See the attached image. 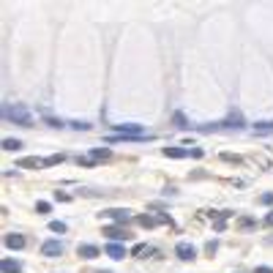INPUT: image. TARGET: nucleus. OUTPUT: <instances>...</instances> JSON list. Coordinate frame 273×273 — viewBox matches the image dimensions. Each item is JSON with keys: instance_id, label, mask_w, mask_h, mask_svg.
<instances>
[{"instance_id": "1", "label": "nucleus", "mask_w": 273, "mask_h": 273, "mask_svg": "<svg viewBox=\"0 0 273 273\" xmlns=\"http://www.w3.org/2000/svg\"><path fill=\"white\" fill-rule=\"evenodd\" d=\"M6 117L14 123H22V126H33V117H30V112H27L22 104H17V107H6Z\"/></svg>"}, {"instance_id": "2", "label": "nucleus", "mask_w": 273, "mask_h": 273, "mask_svg": "<svg viewBox=\"0 0 273 273\" xmlns=\"http://www.w3.org/2000/svg\"><path fill=\"white\" fill-rule=\"evenodd\" d=\"M101 216H104V218H112L115 224H126V221L131 218V213L126 211V208H109V211L101 213Z\"/></svg>"}, {"instance_id": "3", "label": "nucleus", "mask_w": 273, "mask_h": 273, "mask_svg": "<svg viewBox=\"0 0 273 273\" xmlns=\"http://www.w3.org/2000/svg\"><path fill=\"white\" fill-rule=\"evenodd\" d=\"M41 254H44V257H60L63 254V243L60 240H44V243H41Z\"/></svg>"}, {"instance_id": "4", "label": "nucleus", "mask_w": 273, "mask_h": 273, "mask_svg": "<svg viewBox=\"0 0 273 273\" xmlns=\"http://www.w3.org/2000/svg\"><path fill=\"white\" fill-rule=\"evenodd\" d=\"M104 235H107L112 243H117V240H129V230H123V227H104Z\"/></svg>"}, {"instance_id": "5", "label": "nucleus", "mask_w": 273, "mask_h": 273, "mask_svg": "<svg viewBox=\"0 0 273 273\" xmlns=\"http://www.w3.org/2000/svg\"><path fill=\"white\" fill-rule=\"evenodd\" d=\"M175 254H177L180 259H183V262H189V259L197 257V249H194L191 243H186V240H183V243H177V246H175Z\"/></svg>"}, {"instance_id": "6", "label": "nucleus", "mask_w": 273, "mask_h": 273, "mask_svg": "<svg viewBox=\"0 0 273 273\" xmlns=\"http://www.w3.org/2000/svg\"><path fill=\"white\" fill-rule=\"evenodd\" d=\"M77 254H79L82 259H96L98 257V246H93V243H79V249H77Z\"/></svg>"}, {"instance_id": "7", "label": "nucleus", "mask_w": 273, "mask_h": 273, "mask_svg": "<svg viewBox=\"0 0 273 273\" xmlns=\"http://www.w3.org/2000/svg\"><path fill=\"white\" fill-rule=\"evenodd\" d=\"M170 218L161 216V218H153V216H136V224L145 227V230H150V227H156V224H167Z\"/></svg>"}, {"instance_id": "8", "label": "nucleus", "mask_w": 273, "mask_h": 273, "mask_svg": "<svg viewBox=\"0 0 273 273\" xmlns=\"http://www.w3.org/2000/svg\"><path fill=\"white\" fill-rule=\"evenodd\" d=\"M112 129H115L117 134H142V126H139V123H117Z\"/></svg>"}, {"instance_id": "9", "label": "nucleus", "mask_w": 273, "mask_h": 273, "mask_svg": "<svg viewBox=\"0 0 273 273\" xmlns=\"http://www.w3.org/2000/svg\"><path fill=\"white\" fill-rule=\"evenodd\" d=\"M6 246H8V249H17V252H20V249H25V235L8 232V235H6Z\"/></svg>"}, {"instance_id": "10", "label": "nucleus", "mask_w": 273, "mask_h": 273, "mask_svg": "<svg viewBox=\"0 0 273 273\" xmlns=\"http://www.w3.org/2000/svg\"><path fill=\"white\" fill-rule=\"evenodd\" d=\"M0 271L3 273H22V262L20 259H3V262H0Z\"/></svg>"}, {"instance_id": "11", "label": "nucleus", "mask_w": 273, "mask_h": 273, "mask_svg": "<svg viewBox=\"0 0 273 273\" xmlns=\"http://www.w3.org/2000/svg\"><path fill=\"white\" fill-rule=\"evenodd\" d=\"M39 167H44V161H41V158H20V161H17V170H39Z\"/></svg>"}, {"instance_id": "12", "label": "nucleus", "mask_w": 273, "mask_h": 273, "mask_svg": "<svg viewBox=\"0 0 273 273\" xmlns=\"http://www.w3.org/2000/svg\"><path fill=\"white\" fill-rule=\"evenodd\" d=\"M164 156H167V158H186V156H191V150H183V148H164Z\"/></svg>"}, {"instance_id": "13", "label": "nucleus", "mask_w": 273, "mask_h": 273, "mask_svg": "<svg viewBox=\"0 0 273 273\" xmlns=\"http://www.w3.org/2000/svg\"><path fill=\"white\" fill-rule=\"evenodd\" d=\"M107 254H109L112 259H123V257H126V249H123L120 243H109V246H107Z\"/></svg>"}, {"instance_id": "14", "label": "nucleus", "mask_w": 273, "mask_h": 273, "mask_svg": "<svg viewBox=\"0 0 273 273\" xmlns=\"http://www.w3.org/2000/svg\"><path fill=\"white\" fill-rule=\"evenodd\" d=\"M112 153H109V148H93L90 150V158L93 161H104V158H109Z\"/></svg>"}, {"instance_id": "15", "label": "nucleus", "mask_w": 273, "mask_h": 273, "mask_svg": "<svg viewBox=\"0 0 273 273\" xmlns=\"http://www.w3.org/2000/svg\"><path fill=\"white\" fill-rule=\"evenodd\" d=\"M227 216H232V213H230V211L218 213V218H216V221H213V227H216V232H221V230H224V227H227Z\"/></svg>"}, {"instance_id": "16", "label": "nucleus", "mask_w": 273, "mask_h": 273, "mask_svg": "<svg viewBox=\"0 0 273 273\" xmlns=\"http://www.w3.org/2000/svg\"><path fill=\"white\" fill-rule=\"evenodd\" d=\"M153 249H150L148 243H139V246H134V252H131V257H145V254H150Z\"/></svg>"}, {"instance_id": "17", "label": "nucleus", "mask_w": 273, "mask_h": 273, "mask_svg": "<svg viewBox=\"0 0 273 273\" xmlns=\"http://www.w3.org/2000/svg\"><path fill=\"white\" fill-rule=\"evenodd\" d=\"M20 148H22L20 139H11V136H8V139H3V150H20Z\"/></svg>"}, {"instance_id": "18", "label": "nucleus", "mask_w": 273, "mask_h": 273, "mask_svg": "<svg viewBox=\"0 0 273 273\" xmlns=\"http://www.w3.org/2000/svg\"><path fill=\"white\" fill-rule=\"evenodd\" d=\"M63 158H66L63 153H55V156H47V158H44V167H55V164H60Z\"/></svg>"}, {"instance_id": "19", "label": "nucleus", "mask_w": 273, "mask_h": 273, "mask_svg": "<svg viewBox=\"0 0 273 273\" xmlns=\"http://www.w3.org/2000/svg\"><path fill=\"white\" fill-rule=\"evenodd\" d=\"M49 230H52V232H60V235H63L68 227H66V221H49Z\"/></svg>"}, {"instance_id": "20", "label": "nucleus", "mask_w": 273, "mask_h": 273, "mask_svg": "<svg viewBox=\"0 0 273 273\" xmlns=\"http://www.w3.org/2000/svg\"><path fill=\"white\" fill-rule=\"evenodd\" d=\"M254 129H257V131H273V120H259Z\"/></svg>"}, {"instance_id": "21", "label": "nucleus", "mask_w": 273, "mask_h": 273, "mask_svg": "<svg viewBox=\"0 0 273 273\" xmlns=\"http://www.w3.org/2000/svg\"><path fill=\"white\" fill-rule=\"evenodd\" d=\"M44 123L52 126V129H63V120H58V117H44Z\"/></svg>"}, {"instance_id": "22", "label": "nucleus", "mask_w": 273, "mask_h": 273, "mask_svg": "<svg viewBox=\"0 0 273 273\" xmlns=\"http://www.w3.org/2000/svg\"><path fill=\"white\" fill-rule=\"evenodd\" d=\"M175 123H177V129H189V126H186V117L180 115V112L175 115Z\"/></svg>"}, {"instance_id": "23", "label": "nucleus", "mask_w": 273, "mask_h": 273, "mask_svg": "<svg viewBox=\"0 0 273 273\" xmlns=\"http://www.w3.org/2000/svg\"><path fill=\"white\" fill-rule=\"evenodd\" d=\"M259 202H262V205H273V194H271V191H268V194H262V197H259Z\"/></svg>"}, {"instance_id": "24", "label": "nucleus", "mask_w": 273, "mask_h": 273, "mask_svg": "<svg viewBox=\"0 0 273 273\" xmlns=\"http://www.w3.org/2000/svg\"><path fill=\"white\" fill-rule=\"evenodd\" d=\"M216 249H218V243H216V240H211V243L205 246V252H208V254H216Z\"/></svg>"}, {"instance_id": "25", "label": "nucleus", "mask_w": 273, "mask_h": 273, "mask_svg": "<svg viewBox=\"0 0 273 273\" xmlns=\"http://www.w3.org/2000/svg\"><path fill=\"white\" fill-rule=\"evenodd\" d=\"M36 211H39V213H49V202H39V205H36Z\"/></svg>"}, {"instance_id": "26", "label": "nucleus", "mask_w": 273, "mask_h": 273, "mask_svg": "<svg viewBox=\"0 0 273 273\" xmlns=\"http://www.w3.org/2000/svg\"><path fill=\"white\" fill-rule=\"evenodd\" d=\"M71 126H74V129H79V131H88V129H90V123H79V120L71 123Z\"/></svg>"}, {"instance_id": "27", "label": "nucleus", "mask_w": 273, "mask_h": 273, "mask_svg": "<svg viewBox=\"0 0 273 273\" xmlns=\"http://www.w3.org/2000/svg\"><path fill=\"white\" fill-rule=\"evenodd\" d=\"M55 199H58V202H68L71 197H68V194H60V191H55Z\"/></svg>"}, {"instance_id": "28", "label": "nucleus", "mask_w": 273, "mask_h": 273, "mask_svg": "<svg viewBox=\"0 0 273 273\" xmlns=\"http://www.w3.org/2000/svg\"><path fill=\"white\" fill-rule=\"evenodd\" d=\"M240 227H243V230H249V227H254V221H252V218H240Z\"/></svg>"}, {"instance_id": "29", "label": "nucleus", "mask_w": 273, "mask_h": 273, "mask_svg": "<svg viewBox=\"0 0 273 273\" xmlns=\"http://www.w3.org/2000/svg\"><path fill=\"white\" fill-rule=\"evenodd\" d=\"M254 273H273V268H254Z\"/></svg>"}, {"instance_id": "30", "label": "nucleus", "mask_w": 273, "mask_h": 273, "mask_svg": "<svg viewBox=\"0 0 273 273\" xmlns=\"http://www.w3.org/2000/svg\"><path fill=\"white\" fill-rule=\"evenodd\" d=\"M265 224H268V227H273V213H268V216H265Z\"/></svg>"}, {"instance_id": "31", "label": "nucleus", "mask_w": 273, "mask_h": 273, "mask_svg": "<svg viewBox=\"0 0 273 273\" xmlns=\"http://www.w3.org/2000/svg\"><path fill=\"white\" fill-rule=\"evenodd\" d=\"M98 273H109V271H98Z\"/></svg>"}]
</instances>
